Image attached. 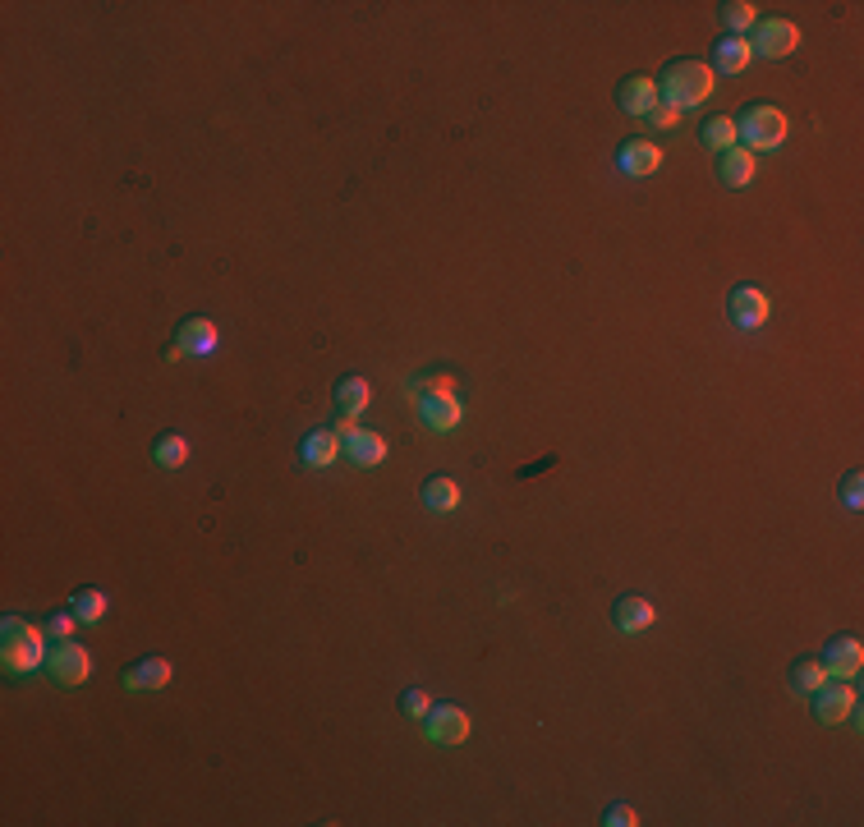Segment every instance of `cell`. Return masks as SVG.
<instances>
[{"label": "cell", "instance_id": "cell-1", "mask_svg": "<svg viewBox=\"0 0 864 827\" xmlns=\"http://www.w3.org/2000/svg\"><path fill=\"white\" fill-rule=\"evenodd\" d=\"M708 92H713V69H708L704 60H690V56L671 60L658 79V97L667 106H676V111H690V106L708 102Z\"/></svg>", "mask_w": 864, "mask_h": 827}, {"label": "cell", "instance_id": "cell-2", "mask_svg": "<svg viewBox=\"0 0 864 827\" xmlns=\"http://www.w3.org/2000/svg\"><path fill=\"white\" fill-rule=\"evenodd\" d=\"M5 639H0V662L10 676H23V671H37L46 662V644H42V630L19 616H5Z\"/></svg>", "mask_w": 864, "mask_h": 827}, {"label": "cell", "instance_id": "cell-3", "mask_svg": "<svg viewBox=\"0 0 864 827\" xmlns=\"http://www.w3.org/2000/svg\"><path fill=\"white\" fill-rule=\"evenodd\" d=\"M731 120H736V138H745L750 152H768L786 143V115L773 102H750L740 115H731Z\"/></svg>", "mask_w": 864, "mask_h": 827}, {"label": "cell", "instance_id": "cell-4", "mask_svg": "<svg viewBox=\"0 0 864 827\" xmlns=\"http://www.w3.org/2000/svg\"><path fill=\"white\" fill-rule=\"evenodd\" d=\"M46 671L60 680V685H83L92 671V658H88V648L74 644V639H56V648L46 653Z\"/></svg>", "mask_w": 864, "mask_h": 827}, {"label": "cell", "instance_id": "cell-5", "mask_svg": "<svg viewBox=\"0 0 864 827\" xmlns=\"http://www.w3.org/2000/svg\"><path fill=\"white\" fill-rule=\"evenodd\" d=\"M796 46H800V28L791 19H763V23H754L750 51H759V56L782 60V56H791Z\"/></svg>", "mask_w": 864, "mask_h": 827}, {"label": "cell", "instance_id": "cell-6", "mask_svg": "<svg viewBox=\"0 0 864 827\" xmlns=\"http://www.w3.org/2000/svg\"><path fill=\"white\" fill-rule=\"evenodd\" d=\"M410 391H414V400H419V414L432 432H451L455 423H460V414H465L451 391H423V386H410Z\"/></svg>", "mask_w": 864, "mask_h": 827}, {"label": "cell", "instance_id": "cell-7", "mask_svg": "<svg viewBox=\"0 0 864 827\" xmlns=\"http://www.w3.org/2000/svg\"><path fill=\"white\" fill-rule=\"evenodd\" d=\"M823 671H828L832 680H851V676H860V667H864V648H860V639H851V635H837L828 648H823Z\"/></svg>", "mask_w": 864, "mask_h": 827}, {"label": "cell", "instance_id": "cell-8", "mask_svg": "<svg viewBox=\"0 0 864 827\" xmlns=\"http://www.w3.org/2000/svg\"><path fill=\"white\" fill-rule=\"evenodd\" d=\"M658 79H648V74H630V79L616 83V106L626 115H653V106H658Z\"/></svg>", "mask_w": 864, "mask_h": 827}, {"label": "cell", "instance_id": "cell-9", "mask_svg": "<svg viewBox=\"0 0 864 827\" xmlns=\"http://www.w3.org/2000/svg\"><path fill=\"white\" fill-rule=\"evenodd\" d=\"M727 313H731V322H736L740 331H754V327L768 322V295L754 290V285H740V290H731Z\"/></svg>", "mask_w": 864, "mask_h": 827}, {"label": "cell", "instance_id": "cell-10", "mask_svg": "<svg viewBox=\"0 0 864 827\" xmlns=\"http://www.w3.org/2000/svg\"><path fill=\"white\" fill-rule=\"evenodd\" d=\"M428 740H432V745H442V749L469 740V717L460 713V708H451V703L432 708V713H428Z\"/></svg>", "mask_w": 864, "mask_h": 827}, {"label": "cell", "instance_id": "cell-11", "mask_svg": "<svg viewBox=\"0 0 864 827\" xmlns=\"http://www.w3.org/2000/svg\"><path fill=\"white\" fill-rule=\"evenodd\" d=\"M851 708H855V690H851V685H832V680H823L819 690H814V717H819V722L837 726V722H846V717H851Z\"/></svg>", "mask_w": 864, "mask_h": 827}, {"label": "cell", "instance_id": "cell-12", "mask_svg": "<svg viewBox=\"0 0 864 827\" xmlns=\"http://www.w3.org/2000/svg\"><path fill=\"white\" fill-rule=\"evenodd\" d=\"M717 180L727 189H745L754 180V152L750 148H727L717 152Z\"/></svg>", "mask_w": 864, "mask_h": 827}, {"label": "cell", "instance_id": "cell-13", "mask_svg": "<svg viewBox=\"0 0 864 827\" xmlns=\"http://www.w3.org/2000/svg\"><path fill=\"white\" fill-rule=\"evenodd\" d=\"M616 166L626 170V175H653V170L662 166V152L648 143V138H630V143H621V152H616Z\"/></svg>", "mask_w": 864, "mask_h": 827}, {"label": "cell", "instance_id": "cell-14", "mask_svg": "<svg viewBox=\"0 0 864 827\" xmlns=\"http://www.w3.org/2000/svg\"><path fill=\"white\" fill-rule=\"evenodd\" d=\"M175 350L180 354H212L216 350V327L207 318L180 322V331H175Z\"/></svg>", "mask_w": 864, "mask_h": 827}, {"label": "cell", "instance_id": "cell-15", "mask_svg": "<svg viewBox=\"0 0 864 827\" xmlns=\"http://www.w3.org/2000/svg\"><path fill=\"white\" fill-rule=\"evenodd\" d=\"M341 455L345 460H350V465H382V455H387V442H382V437H377V432H354V437H345L341 442Z\"/></svg>", "mask_w": 864, "mask_h": 827}, {"label": "cell", "instance_id": "cell-16", "mask_svg": "<svg viewBox=\"0 0 864 827\" xmlns=\"http://www.w3.org/2000/svg\"><path fill=\"white\" fill-rule=\"evenodd\" d=\"M612 621H616V630L639 635V630H648V625H653V607H648L644 598H635V593H626V598H616Z\"/></svg>", "mask_w": 864, "mask_h": 827}, {"label": "cell", "instance_id": "cell-17", "mask_svg": "<svg viewBox=\"0 0 864 827\" xmlns=\"http://www.w3.org/2000/svg\"><path fill=\"white\" fill-rule=\"evenodd\" d=\"M171 680V662L166 658H143L125 671V690H161Z\"/></svg>", "mask_w": 864, "mask_h": 827}, {"label": "cell", "instance_id": "cell-18", "mask_svg": "<svg viewBox=\"0 0 864 827\" xmlns=\"http://www.w3.org/2000/svg\"><path fill=\"white\" fill-rule=\"evenodd\" d=\"M750 42L745 37H722V42L713 46V65L708 69H717V74H740V69L750 65Z\"/></svg>", "mask_w": 864, "mask_h": 827}, {"label": "cell", "instance_id": "cell-19", "mask_svg": "<svg viewBox=\"0 0 864 827\" xmlns=\"http://www.w3.org/2000/svg\"><path fill=\"white\" fill-rule=\"evenodd\" d=\"M304 465H313V469H322V465H331L336 455H341V437L331 428H318V432H308L304 437Z\"/></svg>", "mask_w": 864, "mask_h": 827}, {"label": "cell", "instance_id": "cell-20", "mask_svg": "<svg viewBox=\"0 0 864 827\" xmlns=\"http://www.w3.org/2000/svg\"><path fill=\"white\" fill-rule=\"evenodd\" d=\"M368 400H373V391H368L364 377H341V382H336V409H341V414L359 419L368 409Z\"/></svg>", "mask_w": 864, "mask_h": 827}, {"label": "cell", "instance_id": "cell-21", "mask_svg": "<svg viewBox=\"0 0 864 827\" xmlns=\"http://www.w3.org/2000/svg\"><path fill=\"white\" fill-rule=\"evenodd\" d=\"M699 143L713 152H727L736 148V120L731 115H713V120H704V129H699Z\"/></svg>", "mask_w": 864, "mask_h": 827}, {"label": "cell", "instance_id": "cell-22", "mask_svg": "<svg viewBox=\"0 0 864 827\" xmlns=\"http://www.w3.org/2000/svg\"><path fill=\"white\" fill-rule=\"evenodd\" d=\"M423 506L428 510H455L460 506V488H455V478H446V474L428 478V483H423Z\"/></svg>", "mask_w": 864, "mask_h": 827}, {"label": "cell", "instance_id": "cell-23", "mask_svg": "<svg viewBox=\"0 0 864 827\" xmlns=\"http://www.w3.org/2000/svg\"><path fill=\"white\" fill-rule=\"evenodd\" d=\"M69 612L79 616L83 625H97L106 616V593L102 589H79L74 598H69Z\"/></svg>", "mask_w": 864, "mask_h": 827}, {"label": "cell", "instance_id": "cell-24", "mask_svg": "<svg viewBox=\"0 0 864 827\" xmlns=\"http://www.w3.org/2000/svg\"><path fill=\"white\" fill-rule=\"evenodd\" d=\"M823 680H832V676L823 671L819 658H805V662H796V667H791V690H796V694H814Z\"/></svg>", "mask_w": 864, "mask_h": 827}, {"label": "cell", "instance_id": "cell-25", "mask_svg": "<svg viewBox=\"0 0 864 827\" xmlns=\"http://www.w3.org/2000/svg\"><path fill=\"white\" fill-rule=\"evenodd\" d=\"M152 455H157V465H166V469H180L184 460H189V442H184L180 432H166V437H157V446H152Z\"/></svg>", "mask_w": 864, "mask_h": 827}, {"label": "cell", "instance_id": "cell-26", "mask_svg": "<svg viewBox=\"0 0 864 827\" xmlns=\"http://www.w3.org/2000/svg\"><path fill=\"white\" fill-rule=\"evenodd\" d=\"M717 14H722V23H727V37H740L745 28H754V23H759V19H754V5H750V0H727V5H722Z\"/></svg>", "mask_w": 864, "mask_h": 827}, {"label": "cell", "instance_id": "cell-27", "mask_svg": "<svg viewBox=\"0 0 864 827\" xmlns=\"http://www.w3.org/2000/svg\"><path fill=\"white\" fill-rule=\"evenodd\" d=\"M74 621H79V616H74V612H69V616H65V612H56V616H51V621H46V635L69 639V635H74Z\"/></svg>", "mask_w": 864, "mask_h": 827}, {"label": "cell", "instance_id": "cell-28", "mask_svg": "<svg viewBox=\"0 0 864 827\" xmlns=\"http://www.w3.org/2000/svg\"><path fill=\"white\" fill-rule=\"evenodd\" d=\"M860 488H864L860 469H855V474H846V483H842V497H846V506H851V510H855V506H860V501H864V492H860Z\"/></svg>", "mask_w": 864, "mask_h": 827}, {"label": "cell", "instance_id": "cell-29", "mask_svg": "<svg viewBox=\"0 0 864 827\" xmlns=\"http://www.w3.org/2000/svg\"><path fill=\"white\" fill-rule=\"evenodd\" d=\"M603 823H607V827H635L639 818H635V809H630V805H612Z\"/></svg>", "mask_w": 864, "mask_h": 827}, {"label": "cell", "instance_id": "cell-30", "mask_svg": "<svg viewBox=\"0 0 864 827\" xmlns=\"http://www.w3.org/2000/svg\"><path fill=\"white\" fill-rule=\"evenodd\" d=\"M676 120H681V111H676V106H667V102L653 106V125H658V129H676Z\"/></svg>", "mask_w": 864, "mask_h": 827}, {"label": "cell", "instance_id": "cell-31", "mask_svg": "<svg viewBox=\"0 0 864 827\" xmlns=\"http://www.w3.org/2000/svg\"><path fill=\"white\" fill-rule=\"evenodd\" d=\"M405 713H410V717H428V694H423V690L405 694Z\"/></svg>", "mask_w": 864, "mask_h": 827}, {"label": "cell", "instance_id": "cell-32", "mask_svg": "<svg viewBox=\"0 0 864 827\" xmlns=\"http://www.w3.org/2000/svg\"><path fill=\"white\" fill-rule=\"evenodd\" d=\"M331 432H336V437H341V442H345V437H354V432H359V419H350V414H341V419H336V428H331Z\"/></svg>", "mask_w": 864, "mask_h": 827}]
</instances>
